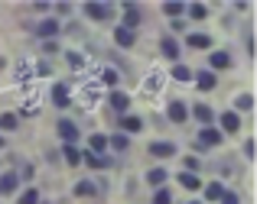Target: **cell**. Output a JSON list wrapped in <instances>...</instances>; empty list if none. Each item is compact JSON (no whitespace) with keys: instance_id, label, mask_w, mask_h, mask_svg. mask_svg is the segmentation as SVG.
<instances>
[{"instance_id":"obj_1","label":"cell","mask_w":257,"mask_h":204,"mask_svg":"<svg viewBox=\"0 0 257 204\" xmlns=\"http://www.w3.org/2000/svg\"><path fill=\"white\" fill-rule=\"evenodd\" d=\"M59 136H62V140L72 146V142L78 140V126L72 124V120H59Z\"/></svg>"},{"instance_id":"obj_2","label":"cell","mask_w":257,"mask_h":204,"mask_svg":"<svg viewBox=\"0 0 257 204\" xmlns=\"http://www.w3.org/2000/svg\"><path fill=\"white\" fill-rule=\"evenodd\" d=\"M218 142H221V133H218V130H212V126H202L199 146H218Z\"/></svg>"},{"instance_id":"obj_3","label":"cell","mask_w":257,"mask_h":204,"mask_svg":"<svg viewBox=\"0 0 257 204\" xmlns=\"http://www.w3.org/2000/svg\"><path fill=\"white\" fill-rule=\"evenodd\" d=\"M150 156H157V159H170V156H176V146H173V142H150Z\"/></svg>"},{"instance_id":"obj_4","label":"cell","mask_w":257,"mask_h":204,"mask_svg":"<svg viewBox=\"0 0 257 204\" xmlns=\"http://www.w3.org/2000/svg\"><path fill=\"white\" fill-rule=\"evenodd\" d=\"M238 126H241V117L234 110L221 114V130H225V133H238Z\"/></svg>"},{"instance_id":"obj_5","label":"cell","mask_w":257,"mask_h":204,"mask_svg":"<svg viewBox=\"0 0 257 204\" xmlns=\"http://www.w3.org/2000/svg\"><path fill=\"white\" fill-rule=\"evenodd\" d=\"M85 13L91 20H107V16H111V6H107V4H88Z\"/></svg>"},{"instance_id":"obj_6","label":"cell","mask_w":257,"mask_h":204,"mask_svg":"<svg viewBox=\"0 0 257 204\" xmlns=\"http://www.w3.org/2000/svg\"><path fill=\"white\" fill-rule=\"evenodd\" d=\"M140 23V10L134 4H124V30H134Z\"/></svg>"},{"instance_id":"obj_7","label":"cell","mask_w":257,"mask_h":204,"mask_svg":"<svg viewBox=\"0 0 257 204\" xmlns=\"http://www.w3.org/2000/svg\"><path fill=\"white\" fill-rule=\"evenodd\" d=\"M17 192V172H4L0 175V194H13Z\"/></svg>"},{"instance_id":"obj_8","label":"cell","mask_w":257,"mask_h":204,"mask_svg":"<svg viewBox=\"0 0 257 204\" xmlns=\"http://www.w3.org/2000/svg\"><path fill=\"white\" fill-rule=\"evenodd\" d=\"M186 117H189L186 104H182V100H173V104H170V120H176V124H182Z\"/></svg>"},{"instance_id":"obj_9","label":"cell","mask_w":257,"mask_h":204,"mask_svg":"<svg viewBox=\"0 0 257 204\" xmlns=\"http://www.w3.org/2000/svg\"><path fill=\"white\" fill-rule=\"evenodd\" d=\"M195 84H199V91H212L215 88V74L212 72H199L195 74Z\"/></svg>"},{"instance_id":"obj_10","label":"cell","mask_w":257,"mask_h":204,"mask_svg":"<svg viewBox=\"0 0 257 204\" xmlns=\"http://www.w3.org/2000/svg\"><path fill=\"white\" fill-rule=\"evenodd\" d=\"M52 100H56V107H69V88L56 84V88H52Z\"/></svg>"},{"instance_id":"obj_11","label":"cell","mask_w":257,"mask_h":204,"mask_svg":"<svg viewBox=\"0 0 257 204\" xmlns=\"http://www.w3.org/2000/svg\"><path fill=\"white\" fill-rule=\"evenodd\" d=\"M114 42L124 46V49H131V46H134V30H124V26H120V30L114 32Z\"/></svg>"},{"instance_id":"obj_12","label":"cell","mask_w":257,"mask_h":204,"mask_svg":"<svg viewBox=\"0 0 257 204\" xmlns=\"http://www.w3.org/2000/svg\"><path fill=\"white\" fill-rule=\"evenodd\" d=\"M208 65L212 68H228L231 65V56H228V52H212V56H208Z\"/></svg>"},{"instance_id":"obj_13","label":"cell","mask_w":257,"mask_h":204,"mask_svg":"<svg viewBox=\"0 0 257 204\" xmlns=\"http://www.w3.org/2000/svg\"><path fill=\"white\" fill-rule=\"evenodd\" d=\"M189 46H192V49H208L212 39H208L205 32H192V36H189Z\"/></svg>"},{"instance_id":"obj_14","label":"cell","mask_w":257,"mask_h":204,"mask_svg":"<svg viewBox=\"0 0 257 204\" xmlns=\"http://www.w3.org/2000/svg\"><path fill=\"white\" fill-rule=\"evenodd\" d=\"M192 114H195V117H199V120H202V124H205V126H208V124H212V120H215V114H212V107H208V104H199V107H195Z\"/></svg>"},{"instance_id":"obj_15","label":"cell","mask_w":257,"mask_h":204,"mask_svg":"<svg viewBox=\"0 0 257 204\" xmlns=\"http://www.w3.org/2000/svg\"><path fill=\"white\" fill-rule=\"evenodd\" d=\"M120 126H124L127 133H140V130H144V120H140V117H124Z\"/></svg>"},{"instance_id":"obj_16","label":"cell","mask_w":257,"mask_h":204,"mask_svg":"<svg viewBox=\"0 0 257 204\" xmlns=\"http://www.w3.org/2000/svg\"><path fill=\"white\" fill-rule=\"evenodd\" d=\"M75 194H78V198H94V194H98V188H94L91 182H78V185H75Z\"/></svg>"},{"instance_id":"obj_17","label":"cell","mask_w":257,"mask_h":204,"mask_svg":"<svg viewBox=\"0 0 257 204\" xmlns=\"http://www.w3.org/2000/svg\"><path fill=\"white\" fill-rule=\"evenodd\" d=\"M36 32H39V36H56V32H59V23H56V20H46V23L36 26Z\"/></svg>"},{"instance_id":"obj_18","label":"cell","mask_w":257,"mask_h":204,"mask_svg":"<svg viewBox=\"0 0 257 204\" xmlns=\"http://www.w3.org/2000/svg\"><path fill=\"white\" fill-rule=\"evenodd\" d=\"M62 156H65V162H69V166H78V162H82V152H78L75 146H69V142H65Z\"/></svg>"},{"instance_id":"obj_19","label":"cell","mask_w":257,"mask_h":204,"mask_svg":"<svg viewBox=\"0 0 257 204\" xmlns=\"http://www.w3.org/2000/svg\"><path fill=\"white\" fill-rule=\"evenodd\" d=\"M179 185H182V188H189V192H195V188H199V185H202V182H199V178H195V175H192V172H182V175H179Z\"/></svg>"},{"instance_id":"obj_20","label":"cell","mask_w":257,"mask_h":204,"mask_svg":"<svg viewBox=\"0 0 257 204\" xmlns=\"http://www.w3.org/2000/svg\"><path fill=\"white\" fill-rule=\"evenodd\" d=\"M127 104H131V100H127V94H120V91L111 94V107H114V110H127Z\"/></svg>"},{"instance_id":"obj_21","label":"cell","mask_w":257,"mask_h":204,"mask_svg":"<svg viewBox=\"0 0 257 204\" xmlns=\"http://www.w3.org/2000/svg\"><path fill=\"white\" fill-rule=\"evenodd\" d=\"M91 149H94V156H98V152H104V149H107V136L94 133V136H91Z\"/></svg>"},{"instance_id":"obj_22","label":"cell","mask_w":257,"mask_h":204,"mask_svg":"<svg viewBox=\"0 0 257 204\" xmlns=\"http://www.w3.org/2000/svg\"><path fill=\"white\" fill-rule=\"evenodd\" d=\"M221 192H225V188H221L218 182H212V185H205V198H208V201H218V198H221Z\"/></svg>"},{"instance_id":"obj_23","label":"cell","mask_w":257,"mask_h":204,"mask_svg":"<svg viewBox=\"0 0 257 204\" xmlns=\"http://www.w3.org/2000/svg\"><path fill=\"white\" fill-rule=\"evenodd\" d=\"M17 114H4V117H0V130H17Z\"/></svg>"},{"instance_id":"obj_24","label":"cell","mask_w":257,"mask_h":204,"mask_svg":"<svg viewBox=\"0 0 257 204\" xmlns=\"http://www.w3.org/2000/svg\"><path fill=\"white\" fill-rule=\"evenodd\" d=\"M163 56L179 58V46H176V39H163Z\"/></svg>"},{"instance_id":"obj_25","label":"cell","mask_w":257,"mask_h":204,"mask_svg":"<svg viewBox=\"0 0 257 204\" xmlns=\"http://www.w3.org/2000/svg\"><path fill=\"white\" fill-rule=\"evenodd\" d=\"M20 204H39V192L36 188H26V192L20 194Z\"/></svg>"},{"instance_id":"obj_26","label":"cell","mask_w":257,"mask_h":204,"mask_svg":"<svg viewBox=\"0 0 257 204\" xmlns=\"http://www.w3.org/2000/svg\"><path fill=\"white\" fill-rule=\"evenodd\" d=\"M147 182H150V185H163V182H166V172H163V168H153V172L147 175Z\"/></svg>"},{"instance_id":"obj_27","label":"cell","mask_w":257,"mask_h":204,"mask_svg":"<svg viewBox=\"0 0 257 204\" xmlns=\"http://www.w3.org/2000/svg\"><path fill=\"white\" fill-rule=\"evenodd\" d=\"M173 78H176V81H189V78H192V72H189L186 65H176V68H173Z\"/></svg>"},{"instance_id":"obj_28","label":"cell","mask_w":257,"mask_h":204,"mask_svg":"<svg viewBox=\"0 0 257 204\" xmlns=\"http://www.w3.org/2000/svg\"><path fill=\"white\" fill-rule=\"evenodd\" d=\"M85 162H88L91 168H104V166H107V159H101V156H94V152H88V156H85Z\"/></svg>"},{"instance_id":"obj_29","label":"cell","mask_w":257,"mask_h":204,"mask_svg":"<svg viewBox=\"0 0 257 204\" xmlns=\"http://www.w3.org/2000/svg\"><path fill=\"white\" fill-rule=\"evenodd\" d=\"M153 204H173V194L166 192V188H160V192H157V198H153Z\"/></svg>"},{"instance_id":"obj_30","label":"cell","mask_w":257,"mask_h":204,"mask_svg":"<svg viewBox=\"0 0 257 204\" xmlns=\"http://www.w3.org/2000/svg\"><path fill=\"white\" fill-rule=\"evenodd\" d=\"M238 107H241V110H251V107H254V98H251V94H241V98H238Z\"/></svg>"},{"instance_id":"obj_31","label":"cell","mask_w":257,"mask_h":204,"mask_svg":"<svg viewBox=\"0 0 257 204\" xmlns=\"http://www.w3.org/2000/svg\"><path fill=\"white\" fill-rule=\"evenodd\" d=\"M107 142H111L114 149H127V136H124V133H117L114 140H107Z\"/></svg>"},{"instance_id":"obj_32","label":"cell","mask_w":257,"mask_h":204,"mask_svg":"<svg viewBox=\"0 0 257 204\" xmlns=\"http://www.w3.org/2000/svg\"><path fill=\"white\" fill-rule=\"evenodd\" d=\"M163 10H166V13H170V16H179V13H182V10H186V6H182V4H166V6H163Z\"/></svg>"},{"instance_id":"obj_33","label":"cell","mask_w":257,"mask_h":204,"mask_svg":"<svg viewBox=\"0 0 257 204\" xmlns=\"http://www.w3.org/2000/svg\"><path fill=\"white\" fill-rule=\"evenodd\" d=\"M189 13H192L195 20H202V16H205V6H202V4H192V6H189Z\"/></svg>"},{"instance_id":"obj_34","label":"cell","mask_w":257,"mask_h":204,"mask_svg":"<svg viewBox=\"0 0 257 204\" xmlns=\"http://www.w3.org/2000/svg\"><path fill=\"white\" fill-rule=\"evenodd\" d=\"M221 204H238V194H231V192H221Z\"/></svg>"},{"instance_id":"obj_35","label":"cell","mask_w":257,"mask_h":204,"mask_svg":"<svg viewBox=\"0 0 257 204\" xmlns=\"http://www.w3.org/2000/svg\"><path fill=\"white\" fill-rule=\"evenodd\" d=\"M104 81H107V84H117V72H114V68H107V72H104Z\"/></svg>"},{"instance_id":"obj_36","label":"cell","mask_w":257,"mask_h":204,"mask_svg":"<svg viewBox=\"0 0 257 204\" xmlns=\"http://www.w3.org/2000/svg\"><path fill=\"white\" fill-rule=\"evenodd\" d=\"M69 65L72 68H82V56H75V52H72V56H69Z\"/></svg>"},{"instance_id":"obj_37","label":"cell","mask_w":257,"mask_h":204,"mask_svg":"<svg viewBox=\"0 0 257 204\" xmlns=\"http://www.w3.org/2000/svg\"><path fill=\"white\" fill-rule=\"evenodd\" d=\"M192 204H199V201H192Z\"/></svg>"}]
</instances>
